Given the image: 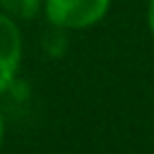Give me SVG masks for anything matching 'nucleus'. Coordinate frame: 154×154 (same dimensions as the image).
<instances>
[{"instance_id": "nucleus-3", "label": "nucleus", "mask_w": 154, "mask_h": 154, "mask_svg": "<svg viewBox=\"0 0 154 154\" xmlns=\"http://www.w3.org/2000/svg\"><path fill=\"white\" fill-rule=\"evenodd\" d=\"M0 10L12 19H34L43 10V0H0Z\"/></svg>"}, {"instance_id": "nucleus-4", "label": "nucleus", "mask_w": 154, "mask_h": 154, "mask_svg": "<svg viewBox=\"0 0 154 154\" xmlns=\"http://www.w3.org/2000/svg\"><path fill=\"white\" fill-rule=\"evenodd\" d=\"M147 26H149V34L154 38V0L147 2Z\"/></svg>"}, {"instance_id": "nucleus-5", "label": "nucleus", "mask_w": 154, "mask_h": 154, "mask_svg": "<svg viewBox=\"0 0 154 154\" xmlns=\"http://www.w3.org/2000/svg\"><path fill=\"white\" fill-rule=\"evenodd\" d=\"M2 135H5V120H2V113H0V147H2Z\"/></svg>"}, {"instance_id": "nucleus-1", "label": "nucleus", "mask_w": 154, "mask_h": 154, "mask_svg": "<svg viewBox=\"0 0 154 154\" xmlns=\"http://www.w3.org/2000/svg\"><path fill=\"white\" fill-rule=\"evenodd\" d=\"M111 10V0H43L46 19L58 29H89Z\"/></svg>"}, {"instance_id": "nucleus-2", "label": "nucleus", "mask_w": 154, "mask_h": 154, "mask_svg": "<svg viewBox=\"0 0 154 154\" xmlns=\"http://www.w3.org/2000/svg\"><path fill=\"white\" fill-rule=\"evenodd\" d=\"M24 41L17 19L5 14L0 10V94L10 89V84L17 77V70L22 65Z\"/></svg>"}]
</instances>
